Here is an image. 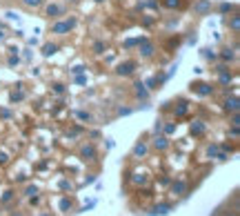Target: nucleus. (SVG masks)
Listing matches in <instances>:
<instances>
[{"mask_svg": "<svg viewBox=\"0 0 240 216\" xmlns=\"http://www.w3.org/2000/svg\"><path fill=\"white\" fill-rule=\"evenodd\" d=\"M73 25H76V20H67V22H58V25H53V27H51V31H53V34H60V36H62V34H67V31H69V29H71Z\"/></svg>", "mask_w": 240, "mask_h": 216, "instance_id": "f257e3e1", "label": "nucleus"}, {"mask_svg": "<svg viewBox=\"0 0 240 216\" xmlns=\"http://www.w3.org/2000/svg\"><path fill=\"white\" fill-rule=\"evenodd\" d=\"M131 71H133V62H124V65H120V67H118L120 76H129Z\"/></svg>", "mask_w": 240, "mask_h": 216, "instance_id": "f03ea898", "label": "nucleus"}, {"mask_svg": "<svg viewBox=\"0 0 240 216\" xmlns=\"http://www.w3.org/2000/svg\"><path fill=\"white\" fill-rule=\"evenodd\" d=\"M225 109L229 111V109H231V111H236L238 109V100L236 98H231V100H225Z\"/></svg>", "mask_w": 240, "mask_h": 216, "instance_id": "7ed1b4c3", "label": "nucleus"}, {"mask_svg": "<svg viewBox=\"0 0 240 216\" xmlns=\"http://www.w3.org/2000/svg\"><path fill=\"white\" fill-rule=\"evenodd\" d=\"M56 49H58V47H56V45H45V56H51V54H56Z\"/></svg>", "mask_w": 240, "mask_h": 216, "instance_id": "20e7f679", "label": "nucleus"}, {"mask_svg": "<svg viewBox=\"0 0 240 216\" xmlns=\"http://www.w3.org/2000/svg\"><path fill=\"white\" fill-rule=\"evenodd\" d=\"M169 212V207H167V205H160V207H156V210H153V214H167Z\"/></svg>", "mask_w": 240, "mask_h": 216, "instance_id": "39448f33", "label": "nucleus"}, {"mask_svg": "<svg viewBox=\"0 0 240 216\" xmlns=\"http://www.w3.org/2000/svg\"><path fill=\"white\" fill-rule=\"evenodd\" d=\"M145 152H147V147H145V145H138L136 149H133V154H136V156H138V154L142 156V154H145Z\"/></svg>", "mask_w": 240, "mask_h": 216, "instance_id": "423d86ee", "label": "nucleus"}, {"mask_svg": "<svg viewBox=\"0 0 240 216\" xmlns=\"http://www.w3.org/2000/svg\"><path fill=\"white\" fill-rule=\"evenodd\" d=\"M191 131H194V134H203L205 127H203V125H191Z\"/></svg>", "mask_w": 240, "mask_h": 216, "instance_id": "0eeeda50", "label": "nucleus"}, {"mask_svg": "<svg viewBox=\"0 0 240 216\" xmlns=\"http://www.w3.org/2000/svg\"><path fill=\"white\" fill-rule=\"evenodd\" d=\"M93 147H82V156H93Z\"/></svg>", "mask_w": 240, "mask_h": 216, "instance_id": "6e6552de", "label": "nucleus"}, {"mask_svg": "<svg viewBox=\"0 0 240 216\" xmlns=\"http://www.w3.org/2000/svg\"><path fill=\"white\" fill-rule=\"evenodd\" d=\"M42 0H25V5H29V7H38Z\"/></svg>", "mask_w": 240, "mask_h": 216, "instance_id": "1a4fd4ad", "label": "nucleus"}, {"mask_svg": "<svg viewBox=\"0 0 240 216\" xmlns=\"http://www.w3.org/2000/svg\"><path fill=\"white\" fill-rule=\"evenodd\" d=\"M156 147H167V143H165V138H156Z\"/></svg>", "mask_w": 240, "mask_h": 216, "instance_id": "9d476101", "label": "nucleus"}, {"mask_svg": "<svg viewBox=\"0 0 240 216\" xmlns=\"http://www.w3.org/2000/svg\"><path fill=\"white\" fill-rule=\"evenodd\" d=\"M222 58H225V60H231V58H234V54L229 51V49H225V54H222Z\"/></svg>", "mask_w": 240, "mask_h": 216, "instance_id": "9b49d317", "label": "nucleus"}, {"mask_svg": "<svg viewBox=\"0 0 240 216\" xmlns=\"http://www.w3.org/2000/svg\"><path fill=\"white\" fill-rule=\"evenodd\" d=\"M198 91H200V94H209V89H207V85H198Z\"/></svg>", "mask_w": 240, "mask_h": 216, "instance_id": "f8f14e48", "label": "nucleus"}, {"mask_svg": "<svg viewBox=\"0 0 240 216\" xmlns=\"http://www.w3.org/2000/svg\"><path fill=\"white\" fill-rule=\"evenodd\" d=\"M231 27H234V31H238V18H234V20H231Z\"/></svg>", "mask_w": 240, "mask_h": 216, "instance_id": "ddd939ff", "label": "nucleus"}, {"mask_svg": "<svg viewBox=\"0 0 240 216\" xmlns=\"http://www.w3.org/2000/svg\"><path fill=\"white\" fill-rule=\"evenodd\" d=\"M167 5L169 7H178V0H167Z\"/></svg>", "mask_w": 240, "mask_h": 216, "instance_id": "4468645a", "label": "nucleus"}, {"mask_svg": "<svg viewBox=\"0 0 240 216\" xmlns=\"http://www.w3.org/2000/svg\"><path fill=\"white\" fill-rule=\"evenodd\" d=\"M98 2H102V0H98Z\"/></svg>", "mask_w": 240, "mask_h": 216, "instance_id": "2eb2a0df", "label": "nucleus"}]
</instances>
